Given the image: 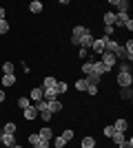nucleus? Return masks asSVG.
<instances>
[{"mask_svg":"<svg viewBox=\"0 0 133 148\" xmlns=\"http://www.w3.org/2000/svg\"><path fill=\"white\" fill-rule=\"evenodd\" d=\"M115 25H118V27H124V29L131 31L133 29V20L129 18V13H115Z\"/></svg>","mask_w":133,"mask_h":148,"instance_id":"1","label":"nucleus"},{"mask_svg":"<svg viewBox=\"0 0 133 148\" xmlns=\"http://www.w3.org/2000/svg\"><path fill=\"white\" fill-rule=\"evenodd\" d=\"M84 33H89V29L84 25H76V29H73V33H71V42L78 47V42H80V38L84 36Z\"/></svg>","mask_w":133,"mask_h":148,"instance_id":"2","label":"nucleus"},{"mask_svg":"<svg viewBox=\"0 0 133 148\" xmlns=\"http://www.w3.org/2000/svg\"><path fill=\"white\" fill-rule=\"evenodd\" d=\"M115 82L120 84V88H127V86H131V84H133V75L131 73H118Z\"/></svg>","mask_w":133,"mask_h":148,"instance_id":"3","label":"nucleus"},{"mask_svg":"<svg viewBox=\"0 0 133 148\" xmlns=\"http://www.w3.org/2000/svg\"><path fill=\"white\" fill-rule=\"evenodd\" d=\"M100 58H102L100 62H102V64H104V66L109 69V71H111V69L115 66V62H118V60H115V56H113V53H109V51H104V53H102Z\"/></svg>","mask_w":133,"mask_h":148,"instance_id":"4","label":"nucleus"},{"mask_svg":"<svg viewBox=\"0 0 133 148\" xmlns=\"http://www.w3.org/2000/svg\"><path fill=\"white\" fill-rule=\"evenodd\" d=\"M109 5L111 7H115V9H118V13H127L129 11V0H109Z\"/></svg>","mask_w":133,"mask_h":148,"instance_id":"5","label":"nucleus"},{"mask_svg":"<svg viewBox=\"0 0 133 148\" xmlns=\"http://www.w3.org/2000/svg\"><path fill=\"white\" fill-rule=\"evenodd\" d=\"M91 51H93L95 56H102V53H104V36H102V38H93Z\"/></svg>","mask_w":133,"mask_h":148,"instance_id":"6","label":"nucleus"},{"mask_svg":"<svg viewBox=\"0 0 133 148\" xmlns=\"http://www.w3.org/2000/svg\"><path fill=\"white\" fill-rule=\"evenodd\" d=\"M91 44H93V33H91V31H89V33H84L82 38H80V42H78V47H80V49H91Z\"/></svg>","mask_w":133,"mask_h":148,"instance_id":"7","label":"nucleus"},{"mask_svg":"<svg viewBox=\"0 0 133 148\" xmlns=\"http://www.w3.org/2000/svg\"><path fill=\"white\" fill-rule=\"evenodd\" d=\"M91 64H93V73H95V75H100V77H102V75H107V73H109V69L104 66L100 60H93Z\"/></svg>","mask_w":133,"mask_h":148,"instance_id":"8","label":"nucleus"},{"mask_svg":"<svg viewBox=\"0 0 133 148\" xmlns=\"http://www.w3.org/2000/svg\"><path fill=\"white\" fill-rule=\"evenodd\" d=\"M113 126V130H118V133H127V128H129V122L127 119H115V124H111Z\"/></svg>","mask_w":133,"mask_h":148,"instance_id":"9","label":"nucleus"},{"mask_svg":"<svg viewBox=\"0 0 133 148\" xmlns=\"http://www.w3.org/2000/svg\"><path fill=\"white\" fill-rule=\"evenodd\" d=\"M22 115H25V119H29V122H31V119H36L38 117V108H36V106H29V108H25V111H22Z\"/></svg>","mask_w":133,"mask_h":148,"instance_id":"10","label":"nucleus"},{"mask_svg":"<svg viewBox=\"0 0 133 148\" xmlns=\"http://www.w3.org/2000/svg\"><path fill=\"white\" fill-rule=\"evenodd\" d=\"M38 135H40V139H47V142H51V139L56 137V135H53V128H49V126L40 128V133H38Z\"/></svg>","mask_w":133,"mask_h":148,"instance_id":"11","label":"nucleus"},{"mask_svg":"<svg viewBox=\"0 0 133 148\" xmlns=\"http://www.w3.org/2000/svg\"><path fill=\"white\" fill-rule=\"evenodd\" d=\"M29 99H31V104L40 102V99H42V86H40V88H31V93H29Z\"/></svg>","mask_w":133,"mask_h":148,"instance_id":"12","label":"nucleus"},{"mask_svg":"<svg viewBox=\"0 0 133 148\" xmlns=\"http://www.w3.org/2000/svg\"><path fill=\"white\" fill-rule=\"evenodd\" d=\"M16 135H2V142H0V146H7V148H11V146H16Z\"/></svg>","mask_w":133,"mask_h":148,"instance_id":"13","label":"nucleus"},{"mask_svg":"<svg viewBox=\"0 0 133 148\" xmlns=\"http://www.w3.org/2000/svg\"><path fill=\"white\" fill-rule=\"evenodd\" d=\"M0 84H2V86H13V84H16V75H2V77H0Z\"/></svg>","mask_w":133,"mask_h":148,"instance_id":"14","label":"nucleus"},{"mask_svg":"<svg viewBox=\"0 0 133 148\" xmlns=\"http://www.w3.org/2000/svg\"><path fill=\"white\" fill-rule=\"evenodd\" d=\"M124 139H127V133H118V130H115L113 135H111V142H113L115 146H120V144L124 142Z\"/></svg>","mask_w":133,"mask_h":148,"instance_id":"15","label":"nucleus"},{"mask_svg":"<svg viewBox=\"0 0 133 148\" xmlns=\"http://www.w3.org/2000/svg\"><path fill=\"white\" fill-rule=\"evenodd\" d=\"M56 84H58V80L53 77V75H47V77L42 80V88H53Z\"/></svg>","mask_w":133,"mask_h":148,"instance_id":"16","label":"nucleus"},{"mask_svg":"<svg viewBox=\"0 0 133 148\" xmlns=\"http://www.w3.org/2000/svg\"><path fill=\"white\" fill-rule=\"evenodd\" d=\"M29 11L31 13H40L42 11V2H40V0H31V2H29Z\"/></svg>","mask_w":133,"mask_h":148,"instance_id":"17","label":"nucleus"},{"mask_svg":"<svg viewBox=\"0 0 133 148\" xmlns=\"http://www.w3.org/2000/svg\"><path fill=\"white\" fill-rule=\"evenodd\" d=\"M2 135H16V124H13V122H7L5 128H2Z\"/></svg>","mask_w":133,"mask_h":148,"instance_id":"18","label":"nucleus"},{"mask_svg":"<svg viewBox=\"0 0 133 148\" xmlns=\"http://www.w3.org/2000/svg\"><path fill=\"white\" fill-rule=\"evenodd\" d=\"M58 111H62V104H60L58 99H51L49 102V113L53 115V113H58Z\"/></svg>","mask_w":133,"mask_h":148,"instance_id":"19","label":"nucleus"},{"mask_svg":"<svg viewBox=\"0 0 133 148\" xmlns=\"http://www.w3.org/2000/svg\"><path fill=\"white\" fill-rule=\"evenodd\" d=\"M64 144H67V142H64L60 135H56L53 139H51V148H64Z\"/></svg>","mask_w":133,"mask_h":148,"instance_id":"20","label":"nucleus"},{"mask_svg":"<svg viewBox=\"0 0 133 148\" xmlns=\"http://www.w3.org/2000/svg\"><path fill=\"white\" fill-rule=\"evenodd\" d=\"M104 25H109V27L115 25V13L113 11H107V13H104Z\"/></svg>","mask_w":133,"mask_h":148,"instance_id":"21","label":"nucleus"},{"mask_svg":"<svg viewBox=\"0 0 133 148\" xmlns=\"http://www.w3.org/2000/svg\"><path fill=\"white\" fill-rule=\"evenodd\" d=\"M0 69H2V75H13V62H5Z\"/></svg>","mask_w":133,"mask_h":148,"instance_id":"22","label":"nucleus"},{"mask_svg":"<svg viewBox=\"0 0 133 148\" xmlns=\"http://www.w3.org/2000/svg\"><path fill=\"white\" fill-rule=\"evenodd\" d=\"M120 97H122V99H129V102H131V97H133V88H131V86L122 88V91H120Z\"/></svg>","mask_w":133,"mask_h":148,"instance_id":"23","label":"nucleus"},{"mask_svg":"<svg viewBox=\"0 0 133 148\" xmlns=\"http://www.w3.org/2000/svg\"><path fill=\"white\" fill-rule=\"evenodd\" d=\"M29 106H31V99L29 97H20L18 99V108L20 111H25V108H29Z\"/></svg>","mask_w":133,"mask_h":148,"instance_id":"24","label":"nucleus"},{"mask_svg":"<svg viewBox=\"0 0 133 148\" xmlns=\"http://www.w3.org/2000/svg\"><path fill=\"white\" fill-rule=\"evenodd\" d=\"M82 148H95V139L93 137H82Z\"/></svg>","mask_w":133,"mask_h":148,"instance_id":"25","label":"nucleus"},{"mask_svg":"<svg viewBox=\"0 0 133 148\" xmlns=\"http://www.w3.org/2000/svg\"><path fill=\"white\" fill-rule=\"evenodd\" d=\"M100 80H102V77H100V75H95V73L87 75V82H89V84H93V86H98V84H100Z\"/></svg>","mask_w":133,"mask_h":148,"instance_id":"26","label":"nucleus"},{"mask_svg":"<svg viewBox=\"0 0 133 148\" xmlns=\"http://www.w3.org/2000/svg\"><path fill=\"white\" fill-rule=\"evenodd\" d=\"M87 86H89L87 77H80V80L76 82V88H78V91H87Z\"/></svg>","mask_w":133,"mask_h":148,"instance_id":"27","label":"nucleus"},{"mask_svg":"<svg viewBox=\"0 0 133 148\" xmlns=\"http://www.w3.org/2000/svg\"><path fill=\"white\" fill-rule=\"evenodd\" d=\"M73 135H76V133H73V130H69V128H67V130H62V133H60V137H62L64 142H71V139H73Z\"/></svg>","mask_w":133,"mask_h":148,"instance_id":"28","label":"nucleus"},{"mask_svg":"<svg viewBox=\"0 0 133 148\" xmlns=\"http://www.w3.org/2000/svg\"><path fill=\"white\" fill-rule=\"evenodd\" d=\"M82 73L84 75H91V73H93V64H91V62H84V64H82Z\"/></svg>","mask_w":133,"mask_h":148,"instance_id":"29","label":"nucleus"},{"mask_svg":"<svg viewBox=\"0 0 133 148\" xmlns=\"http://www.w3.org/2000/svg\"><path fill=\"white\" fill-rule=\"evenodd\" d=\"M120 73H131V62H120Z\"/></svg>","mask_w":133,"mask_h":148,"instance_id":"30","label":"nucleus"},{"mask_svg":"<svg viewBox=\"0 0 133 148\" xmlns=\"http://www.w3.org/2000/svg\"><path fill=\"white\" fill-rule=\"evenodd\" d=\"M7 31H9V22H7V20H0V36H5Z\"/></svg>","mask_w":133,"mask_h":148,"instance_id":"31","label":"nucleus"},{"mask_svg":"<svg viewBox=\"0 0 133 148\" xmlns=\"http://www.w3.org/2000/svg\"><path fill=\"white\" fill-rule=\"evenodd\" d=\"M33 148H51V142H47V139H40V142L36 144Z\"/></svg>","mask_w":133,"mask_h":148,"instance_id":"32","label":"nucleus"},{"mask_svg":"<svg viewBox=\"0 0 133 148\" xmlns=\"http://www.w3.org/2000/svg\"><path fill=\"white\" fill-rule=\"evenodd\" d=\"M67 88H69V86H67V82H58V84H56V91L58 93H64Z\"/></svg>","mask_w":133,"mask_h":148,"instance_id":"33","label":"nucleus"},{"mask_svg":"<svg viewBox=\"0 0 133 148\" xmlns=\"http://www.w3.org/2000/svg\"><path fill=\"white\" fill-rule=\"evenodd\" d=\"M38 142H40V135H38V133H33V135H29V144H31V146H36Z\"/></svg>","mask_w":133,"mask_h":148,"instance_id":"34","label":"nucleus"},{"mask_svg":"<svg viewBox=\"0 0 133 148\" xmlns=\"http://www.w3.org/2000/svg\"><path fill=\"white\" fill-rule=\"evenodd\" d=\"M84 93H87V95H98V86L89 84V86H87V91H84Z\"/></svg>","mask_w":133,"mask_h":148,"instance_id":"35","label":"nucleus"},{"mask_svg":"<svg viewBox=\"0 0 133 148\" xmlns=\"http://www.w3.org/2000/svg\"><path fill=\"white\" fill-rule=\"evenodd\" d=\"M118 148H133V139H131V137H129V139H124Z\"/></svg>","mask_w":133,"mask_h":148,"instance_id":"36","label":"nucleus"},{"mask_svg":"<svg viewBox=\"0 0 133 148\" xmlns=\"http://www.w3.org/2000/svg\"><path fill=\"white\" fill-rule=\"evenodd\" d=\"M113 31H115V27H109V25H104V38L113 36Z\"/></svg>","mask_w":133,"mask_h":148,"instance_id":"37","label":"nucleus"},{"mask_svg":"<svg viewBox=\"0 0 133 148\" xmlns=\"http://www.w3.org/2000/svg\"><path fill=\"white\" fill-rule=\"evenodd\" d=\"M102 133H104V137H111L115 130H113V126H104V130H102Z\"/></svg>","mask_w":133,"mask_h":148,"instance_id":"38","label":"nucleus"},{"mask_svg":"<svg viewBox=\"0 0 133 148\" xmlns=\"http://www.w3.org/2000/svg\"><path fill=\"white\" fill-rule=\"evenodd\" d=\"M40 117H42V119H44V122H49V119H51V117H53V115H51V113H49V111H42V113H40Z\"/></svg>","mask_w":133,"mask_h":148,"instance_id":"39","label":"nucleus"},{"mask_svg":"<svg viewBox=\"0 0 133 148\" xmlns=\"http://www.w3.org/2000/svg\"><path fill=\"white\" fill-rule=\"evenodd\" d=\"M5 16H7V11H5V7H0V20H7Z\"/></svg>","mask_w":133,"mask_h":148,"instance_id":"40","label":"nucleus"},{"mask_svg":"<svg viewBox=\"0 0 133 148\" xmlns=\"http://www.w3.org/2000/svg\"><path fill=\"white\" fill-rule=\"evenodd\" d=\"M7 99V95H5V91H2V88H0V104H2V102H5Z\"/></svg>","mask_w":133,"mask_h":148,"instance_id":"41","label":"nucleus"},{"mask_svg":"<svg viewBox=\"0 0 133 148\" xmlns=\"http://www.w3.org/2000/svg\"><path fill=\"white\" fill-rule=\"evenodd\" d=\"M11 148H22V146H20V144H16V146H11Z\"/></svg>","mask_w":133,"mask_h":148,"instance_id":"42","label":"nucleus"},{"mask_svg":"<svg viewBox=\"0 0 133 148\" xmlns=\"http://www.w3.org/2000/svg\"><path fill=\"white\" fill-rule=\"evenodd\" d=\"M0 142H2V130H0Z\"/></svg>","mask_w":133,"mask_h":148,"instance_id":"43","label":"nucleus"}]
</instances>
